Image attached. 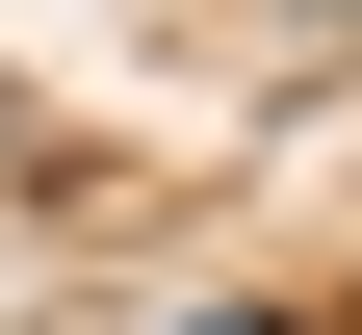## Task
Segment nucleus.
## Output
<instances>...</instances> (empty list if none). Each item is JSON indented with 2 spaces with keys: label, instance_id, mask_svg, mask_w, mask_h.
Segmentation results:
<instances>
[{
  "label": "nucleus",
  "instance_id": "obj_1",
  "mask_svg": "<svg viewBox=\"0 0 362 335\" xmlns=\"http://www.w3.org/2000/svg\"><path fill=\"white\" fill-rule=\"evenodd\" d=\"M310 26H362V0H310Z\"/></svg>",
  "mask_w": 362,
  "mask_h": 335
}]
</instances>
